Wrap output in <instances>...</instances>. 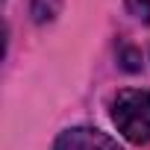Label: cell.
Listing matches in <instances>:
<instances>
[{"label": "cell", "instance_id": "3957f363", "mask_svg": "<svg viewBox=\"0 0 150 150\" xmlns=\"http://www.w3.org/2000/svg\"><path fill=\"white\" fill-rule=\"evenodd\" d=\"M59 9H62V0H33V6H30L35 24H47V21H53V18L59 15Z\"/></svg>", "mask_w": 150, "mask_h": 150}, {"label": "cell", "instance_id": "7a4b0ae2", "mask_svg": "<svg viewBox=\"0 0 150 150\" xmlns=\"http://www.w3.org/2000/svg\"><path fill=\"white\" fill-rule=\"evenodd\" d=\"M53 150H121L106 132L100 129H91V127H74V129H65Z\"/></svg>", "mask_w": 150, "mask_h": 150}, {"label": "cell", "instance_id": "277c9868", "mask_svg": "<svg viewBox=\"0 0 150 150\" xmlns=\"http://www.w3.org/2000/svg\"><path fill=\"white\" fill-rule=\"evenodd\" d=\"M127 9L141 18V21H150V0H127Z\"/></svg>", "mask_w": 150, "mask_h": 150}, {"label": "cell", "instance_id": "6da1fadb", "mask_svg": "<svg viewBox=\"0 0 150 150\" xmlns=\"http://www.w3.org/2000/svg\"><path fill=\"white\" fill-rule=\"evenodd\" d=\"M112 121L127 141L150 144V91L124 88L112 103Z\"/></svg>", "mask_w": 150, "mask_h": 150}]
</instances>
